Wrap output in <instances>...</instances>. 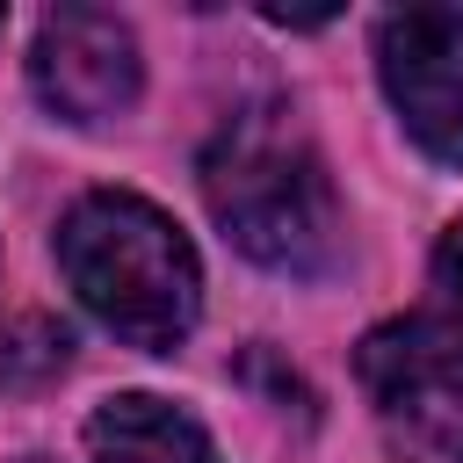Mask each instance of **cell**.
Returning <instances> with one entry per match:
<instances>
[{"instance_id": "obj_8", "label": "cell", "mask_w": 463, "mask_h": 463, "mask_svg": "<svg viewBox=\"0 0 463 463\" xmlns=\"http://www.w3.org/2000/svg\"><path fill=\"white\" fill-rule=\"evenodd\" d=\"M22 463H36V456H22Z\"/></svg>"}, {"instance_id": "obj_1", "label": "cell", "mask_w": 463, "mask_h": 463, "mask_svg": "<svg viewBox=\"0 0 463 463\" xmlns=\"http://www.w3.org/2000/svg\"><path fill=\"white\" fill-rule=\"evenodd\" d=\"M58 268L80 289V304L145 354L181 347L195 326V304H203L195 246L145 195H123V188L80 195L58 224Z\"/></svg>"}, {"instance_id": "obj_6", "label": "cell", "mask_w": 463, "mask_h": 463, "mask_svg": "<svg viewBox=\"0 0 463 463\" xmlns=\"http://www.w3.org/2000/svg\"><path fill=\"white\" fill-rule=\"evenodd\" d=\"M87 449H94V463H224L210 449V434L195 427V412L145 398V391L109 398L87 420Z\"/></svg>"}, {"instance_id": "obj_4", "label": "cell", "mask_w": 463, "mask_h": 463, "mask_svg": "<svg viewBox=\"0 0 463 463\" xmlns=\"http://www.w3.org/2000/svg\"><path fill=\"white\" fill-rule=\"evenodd\" d=\"M354 369H362V383H369L391 412H398V405L412 412L420 398H434V391L463 369V224L441 232L420 311L376 326V333L362 340Z\"/></svg>"}, {"instance_id": "obj_5", "label": "cell", "mask_w": 463, "mask_h": 463, "mask_svg": "<svg viewBox=\"0 0 463 463\" xmlns=\"http://www.w3.org/2000/svg\"><path fill=\"white\" fill-rule=\"evenodd\" d=\"M29 80L43 94L51 116L65 123H109L137 101L145 65H137V36L109 14V7H51L29 51Z\"/></svg>"}, {"instance_id": "obj_3", "label": "cell", "mask_w": 463, "mask_h": 463, "mask_svg": "<svg viewBox=\"0 0 463 463\" xmlns=\"http://www.w3.org/2000/svg\"><path fill=\"white\" fill-rule=\"evenodd\" d=\"M376 72L412 145L463 166V7H398L376 22Z\"/></svg>"}, {"instance_id": "obj_2", "label": "cell", "mask_w": 463, "mask_h": 463, "mask_svg": "<svg viewBox=\"0 0 463 463\" xmlns=\"http://www.w3.org/2000/svg\"><path fill=\"white\" fill-rule=\"evenodd\" d=\"M203 203L224 224V239L275 275H318L340 246L333 181L282 109H246L210 137Z\"/></svg>"}, {"instance_id": "obj_7", "label": "cell", "mask_w": 463, "mask_h": 463, "mask_svg": "<svg viewBox=\"0 0 463 463\" xmlns=\"http://www.w3.org/2000/svg\"><path fill=\"white\" fill-rule=\"evenodd\" d=\"M65 362H72V333H65L58 318L29 311V318H14L7 340H0V391H36V383H51Z\"/></svg>"}]
</instances>
